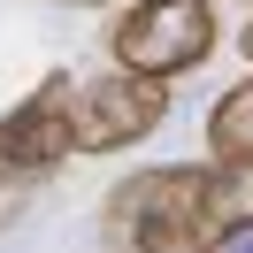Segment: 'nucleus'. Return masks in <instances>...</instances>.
Listing matches in <instances>:
<instances>
[{
	"label": "nucleus",
	"mask_w": 253,
	"mask_h": 253,
	"mask_svg": "<svg viewBox=\"0 0 253 253\" xmlns=\"http://www.w3.org/2000/svg\"><path fill=\"white\" fill-rule=\"evenodd\" d=\"M69 92H77L69 77H46L23 108L0 115V184H39V176H54L77 154V138H69Z\"/></svg>",
	"instance_id": "4"
},
{
	"label": "nucleus",
	"mask_w": 253,
	"mask_h": 253,
	"mask_svg": "<svg viewBox=\"0 0 253 253\" xmlns=\"http://www.w3.org/2000/svg\"><path fill=\"white\" fill-rule=\"evenodd\" d=\"M108 215L130 253H222L238 230H253V169H138L108 192Z\"/></svg>",
	"instance_id": "1"
},
{
	"label": "nucleus",
	"mask_w": 253,
	"mask_h": 253,
	"mask_svg": "<svg viewBox=\"0 0 253 253\" xmlns=\"http://www.w3.org/2000/svg\"><path fill=\"white\" fill-rule=\"evenodd\" d=\"M161 108H169V92L154 77L115 69V77L69 92V138H77V154H123V146H138L161 123Z\"/></svg>",
	"instance_id": "3"
},
{
	"label": "nucleus",
	"mask_w": 253,
	"mask_h": 253,
	"mask_svg": "<svg viewBox=\"0 0 253 253\" xmlns=\"http://www.w3.org/2000/svg\"><path fill=\"white\" fill-rule=\"evenodd\" d=\"M215 39H222L215 0H130L123 16H115V31H108V54L130 77L169 84L184 69H200L215 54Z\"/></svg>",
	"instance_id": "2"
},
{
	"label": "nucleus",
	"mask_w": 253,
	"mask_h": 253,
	"mask_svg": "<svg viewBox=\"0 0 253 253\" xmlns=\"http://www.w3.org/2000/svg\"><path fill=\"white\" fill-rule=\"evenodd\" d=\"M230 253H253V230H238V238H230Z\"/></svg>",
	"instance_id": "7"
},
{
	"label": "nucleus",
	"mask_w": 253,
	"mask_h": 253,
	"mask_svg": "<svg viewBox=\"0 0 253 253\" xmlns=\"http://www.w3.org/2000/svg\"><path fill=\"white\" fill-rule=\"evenodd\" d=\"M69 8H108V0H69Z\"/></svg>",
	"instance_id": "8"
},
{
	"label": "nucleus",
	"mask_w": 253,
	"mask_h": 253,
	"mask_svg": "<svg viewBox=\"0 0 253 253\" xmlns=\"http://www.w3.org/2000/svg\"><path fill=\"white\" fill-rule=\"evenodd\" d=\"M238 54H246V69H253V16H246V31H238Z\"/></svg>",
	"instance_id": "6"
},
{
	"label": "nucleus",
	"mask_w": 253,
	"mask_h": 253,
	"mask_svg": "<svg viewBox=\"0 0 253 253\" xmlns=\"http://www.w3.org/2000/svg\"><path fill=\"white\" fill-rule=\"evenodd\" d=\"M207 146H215V161L253 169V77H246V84H230V92L207 108Z\"/></svg>",
	"instance_id": "5"
}]
</instances>
